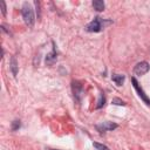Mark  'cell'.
<instances>
[{"mask_svg": "<svg viewBox=\"0 0 150 150\" xmlns=\"http://www.w3.org/2000/svg\"><path fill=\"white\" fill-rule=\"evenodd\" d=\"M47 150H55V149H47Z\"/></svg>", "mask_w": 150, "mask_h": 150, "instance_id": "cell-16", "label": "cell"}, {"mask_svg": "<svg viewBox=\"0 0 150 150\" xmlns=\"http://www.w3.org/2000/svg\"><path fill=\"white\" fill-rule=\"evenodd\" d=\"M112 104H117V105H125V103H124L122 100H120V98H114V100H112Z\"/></svg>", "mask_w": 150, "mask_h": 150, "instance_id": "cell-14", "label": "cell"}, {"mask_svg": "<svg viewBox=\"0 0 150 150\" xmlns=\"http://www.w3.org/2000/svg\"><path fill=\"white\" fill-rule=\"evenodd\" d=\"M97 150H108V148L105 146V145H103V144H100V143H94L93 144Z\"/></svg>", "mask_w": 150, "mask_h": 150, "instance_id": "cell-13", "label": "cell"}, {"mask_svg": "<svg viewBox=\"0 0 150 150\" xmlns=\"http://www.w3.org/2000/svg\"><path fill=\"white\" fill-rule=\"evenodd\" d=\"M112 81H114L117 86H122V83L124 82V75L114 74V75H112Z\"/></svg>", "mask_w": 150, "mask_h": 150, "instance_id": "cell-10", "label": "cell"}, {"mask_svg": "<svg viewBox=\"0 0 150 150\" xmlns=\"http://www.w3.org/2000/svg\"><path fill=\"white\" fill-rule=\"evenodd\" d=\"M109 23H111V22L110 21H105L104 22V20H102L101 18L96 16L90 23H88L86 26V30L87 32H100L105 25H109Z\"/></svg>", "mask_w": 150, "mask_h": 150, "instance_id": "cell-2", "label": "cell"}, {"mask_svg": "<svg viewBox=\"0 0 150 150\" xmlns=\"http://www.w3.org/2000/svg\"><path fill=\"white\" fill-rule=\"evenodd\" d=\"M149 69H150L149 63H148L146 61H142V62H138V63L135 66L134 73H135L136 75H138V76H142V75L146 74V73L149 71Z\"/></svg>", "mask_w": 150, "mask_h": 150, "instance_id": "cell-4", "label": "cell"}, {"mask_svg": "<svg viewBox=\"0 0 150 150\" xmlns=\"http://www.w3.org/2000/svg\"><path fill=\"white\" fill-rule=\"evenodd\" d=\"M21 12H22V18H23L26 25L28 27H33V25L35 22V18H34V12H33L32 6L28 2H23Z\"/></svg>", "mask_w": 150, "mask_h": 150, "instance_id": "cell-1", "label": "cell"}, {"mask_svg": "<svg viewBox=\"0 0 150 150\" xmlns=\"http://www.w3.org/2000/svg\"><path fill=\"white\" fill-rule=\"evenodd\" d=\"M9 66H11V70H12L13 75L16 76V74H18V62H16V59H15L14 56L11 57V63H9Z\"/></svg>", "mask_w": 150, "mask_h": 150, "instance_id": "cell-8", "label": "cell"}, {"mask_svg": "<svg viewBox=\"0 0 150 150\" xmlns=\"http://www.w3.org/2000/svg\"><path fill=\"white\" fill-rule=\"evenodd\" d=\"M56 60H57V53H56V50L54 48L49 54H47V56H46V63L48 66H52V64H54L56 62Z\"/></svg>", "mask_w": 150, "mask_h": 150, "instance_id": "cell-7", "label": "cell"}, {"mask_svg": "<svg viewBox=\"0 0 150 150\" xmlns=\"http://www.w3.org/2000/svg\"><path fill=\"white\" fill-rule=\"evenodd\" d=\"M93 7L94 9H96L97 12H101L104 9V2L102 0H94L93 1Z\"/></svg>", "mask_w": 150, "mask_h": 150, "instance_id": "cell-9", "label": "cell"}, {"mask_svg": "<svg viewBox=\"0 0 150 150\" xmlns=\"http://www.w3.org/2000/svg\"><path fill=\"white\" fill-rule=\"evenodd\" d=\"M71 88H73V93H74L75 98L80 102L81 98H82V94H83L82 84H81L79 81H73V83H71Z\"/></svg>", "mask_w": 150, "mask_h": 150, "instance_id": "cell-5", "label": "cell"}, {"mask_svg": "<svg viewBox=\"0 0 150 150\" xmlns=\"http://www.w3.org/2000/svg\"><path fill=\"white\" fill-rule=\"evenodd\" d=\"M20 125H21V123H20V121H18V120H15V121H13V123H12V130H13V131H15V130H18V129L20 128Z\"/></svg>", "mask_w": 150, "mask_h": 150, "instance_id": "cell-12", "label": "cell"}, {"mask_svg": "<svg viewBox=\"0 0 150 150\" xmlns=\"http://www.w3.org/2000/svg\"><path fill=\"white\" fill-rule=\"evenodd\" d=\"M117 128V124L115 123H111V122H103L102 124H97L96 125V129L100 131V132H104V131H110V130H114Z\"/></svg>", "mask_w": 150, "mask_h": 150, "instance_id": "cell-6", "label": "cell"}, {"mask_svg": "<svg viewBox=\"0 0 150 150\" xmlns=\"http://www.w3.org/2000/svg\"><path fill=\"white\" fill-rule=\"evenodd\" d=\"M104 102H105L104 95H103V94H101V96H100V100H98V102H97V105H96V108H101L102 105H104Z\"/></svg>", "mask_w": 150, "mask_h": 150, "instance_id": "cell-11", "label": "cell"}, {"mask_svg": "<svg viewBox=\"0 0 150 150\" xmlns=\"http://www.w3.org/2000/svg\"><path fill=\"white\" fill-rule=\"evenodd\" d=\"M131 82H132V86H134V88H135V90L137 91V94H138V96L145 102V104L146 105H150V98L146 96V94L144 93V90L142 89V87L139 86V83L137 82V80L135 79V77H132L131 79Z\"/></svg>", "mask_w": 150, "mask_h": 150, "instance_id": "cell-3", "label": "cell"}, {"mask_svg": "<svg viewBox=\"0 0 150 150\" xmlns=\"http://www.w3.org/2000/svg\"><path fill=\"white\" fill-rule=\"evenodd\" d=\"M0 5H1V12L4 15H6V5H5V1H0Z\"/></svg>", "mask_w": 150, "mask_h": 150, "instance_id": "cell-15", "label": "cell"}]
</instances>
